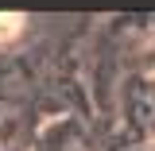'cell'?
Segmentation results:
<instances>
[{
	"label": "cell",
	"mask_w": 155,
	"mask_h": 151,
	"mask_svg": "<svg viewBox=\"0 0 155 151\" xmlns=\"http://www.w3.org/2000/svg\"><path fill=\"white\" fill-rule=\"evenodd\" d=\"M19 27H23V19H19V16H0V39H12Z\"/></svg>",
	"instance_id": "obj_1"
},
{
	"label": "cell",
	"mask_w": 155,
	"mask_h": 151,
	"mask_svg": "<svg viewBox=\"0 0 155 151\" xmlns=\"http://www.w3.org/2000/svg\"><path fill=\"white\" fill-rule=\"evenodd\" d=\"M151 151H155V140H151Z\"/></svg>",
	"instance_id": "obj_2"
}]
</instances>
